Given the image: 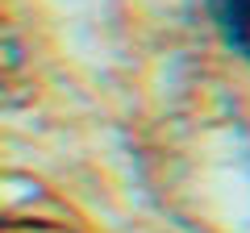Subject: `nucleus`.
<instances>
[{
	"mask_svg": "<svg viewBox=\"0 0 250 233\" xmlns=\"http://www.w3.org/2000/svg\"><path fill=\"white\" fill-rule=\"evenodd\" d=\"M213 13L221 21L225 38H229L238 50L250 54V0H213Z\"/></svg>",
	"mask_w": 250,
	"mask_h": 233,
	"instance_id": "nucleus-1",
	"label": "nucleus"
}]
</instances>
